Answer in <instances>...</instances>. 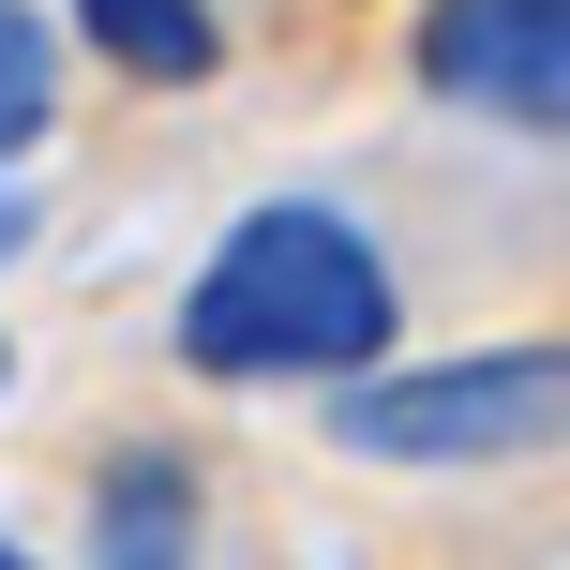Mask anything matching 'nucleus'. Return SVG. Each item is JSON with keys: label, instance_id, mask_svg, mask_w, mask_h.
Here are the masks:
<instances>
[{"label": "nucleus", "instance_id": "f03ea898", "mask_svg": "<svg viewBox=\"0 0 570 570\" xmlns=\"http://www.w3.org/2000/svg\"><path fill=\"white\" fill-rule=\"evenodd\" d=\"M361 465H511L570 451V345H465V361H375L331 391Z\"/></svg>", "mask_w": 570, "mask_h": 570}, {"label": "nucleus", "instance_id": "20e7f679", "mask_svg": "<svg viewBox=\"0 0 570 570\" xmlns=\"http://www.w3.org/2000/svg\"><path fill=\"white\" fill-rule=\"evenodd\" d=\"M196 525H210V495L180 451L136 435V451L90 465V570H196Z\"/></svg>", "mask_w": 570, "mask_h": 570}, {"label": "nucleus", "instance_id": "39448f33", "mask_svg": "<svg viewBox=\"0 0 570 570\" xmlns=\"http://www.w3.org/2000/svg\"><path fill=\"white\" fill-rule=\"evenodd\" d=\"M76 46L120 60V76H150V90L226 76V16H210V0H76Z\"/></svg>", "mask_w": 570, "mask_h": 570}, {"label": "nucleus", "instance_id": "0eeeda50", "mask_svg": "<svg viewBox=\"0 0 570 570\" xmlns=\"http://www.w3.org/2000/svg\"><path fill=\"white\" fill-rule=\"evenodd\" d=\"M16 240H30V210H16V196H0V256H16Z\"/></svg>", "mask_w": 570, "mask_h": 570}, {"label": "nucleus", "instance_id": "423d86ee", "mask_svg": "<svg viewBox=\"0 0 570 570\" xmlns=\"http://www.w3.org/2000/svg\"><path fill=\"white\" fill-rule=\"evenodd\" d=\"M46 120H60V30L30 0H0V166L46 150Z\"/></svg>", "mask_w": 570, "mask_h": 570}, {"label": "nucleus", "instance_id": "7ed1b4c3", "mask_svg": "<svg viewBox=\"0 0 570 570\" xmlns=\"http://www.w3.org/2000/svg\"><path fill=\"white\" fill-rule=\"evenodd\" d=\"M405 76L465 120L570 136V0H421L405 16Z\"/></svg>", "mask_w": 570, "mask_h": 570}, {"label": "nucleus", "instance_id": "1a4fd4ad", "mask_svg": "<svg viewBox=\"0 0 570 570\" xmlns=\"http://www.w3.org/2000/svg\"><path fill=\"white\" fill-rule=\"evenodd\" d=\"M0 375H16V361H0Z\"/></svg>", "mask_w": 570, "mask_h": 570}, {"label": "nucleus", "instance_id": "f257e3e1", "mask_svg": "<svg viewBox=\"0 0 570 570\" xmlns=\"http://www.w3.org/2000/svg\"><path fill=\"white\" fill-rule=\"evenodd\" d=\"M405 331V285L345 226L331 196H271L210 240V271L180 285V361L196 375H375Z\"/></svg>", "mask_w": 570, "mask_h": 570}, {"label": "nucleus", "instance_id": "6e6552de", "mask_svg": "<svg viewBox=\"0 0 570 570\" xmlns=\"http://www.w3.org/2000/svg\"><path fill=\"white\" fill-rule=\"evenodd\" d=\"M0 570H30V556H16V541H0Z\"/></svg>", "mask_w": 570, "mask_h": 570}]
</instances>
